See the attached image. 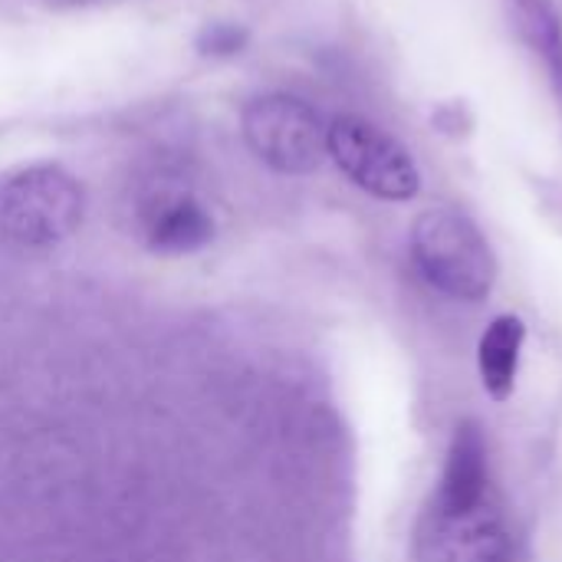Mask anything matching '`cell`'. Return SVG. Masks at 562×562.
<instances>
[{"label": "cell", "mask_w": 562, "mask_h": 562, "mask_svg": "<svg viewBox=\"0 0 562 562\" xmlns=\"http://www.w3.org/2000/svg\"><path fill=\"white\" fill-rule=\"evenodd\" d=\"M247 40H250V33H247L240 23H224V20H217V23L201 26V33H198V49H201L204 56L224 59V56H237V53L247 46Z\"/></svg>", "instance_id": "obj_10"}, {"label": "cell", "mask_w": 562, "mask_h": 562, "mask_svg": "<svg viewBox=\"0 0 562 562\" xmlns=\"http://www.w3.org/2000/svg\"><path fill=\"white\" fill-rule=\"evenodd\" d=\"M524 339H527V326L517 316H497L487 326V333L481 336L477 366H481L484 389L497 402L510 398V392H514L517 369H520V352H524Z\"/></svg>", "instance_id": "obj_9"}, {"label": "cell", "mask_w": 562, "mask_h": 562, "mask_svg": "<svg viewBox=\"0 0 562 562\" xmlns=\"http://www.w3.org/2000/svg\"><path fill=\"white\" fill-rule=\"evenodd\" d=\"M86 214L82 184L59 165H30L0 181V237L23 250L69 240Z\"/></svg>", "instance_id": "obj_1"}, {"label": "cell", "mask_w": 562, "mask_h": 562, "mask_svg": "<svg viewBox=\"0 0 562 562\" xmlns=\"http://www.w3.org/2000/svg\"><path fill=\"white\" fill-rule=\"evenodd\" d=\"M422 562H514V537L494 501L471 510L428 507L418 527Z\"/></svg>", "instance_id": "obj_5"}, {"label": "cell", "mask_w": 562, "mask_h": 562, "mask_svg": "<svg viewBox=\"0 0 562 562\" xmlns=\"http://www.w3.org/2000/svg\"><path fill=\"white\" fill-rule=\"evenodd\" d=\"M412 257L422 277L454 300L477 303L494 290L497 257L481 227L454 207H431L415 221Z\"/></svg>", "instance_id": "obj_2"}, {"label": "cell", "mask_w": 562, "mask_h": 562, "mask_svg": "<svg viewBox=\"0 0 562 562\" xmlns=\"http://www.w3.org/2000/svg\"><path fill=\"white\" fill-rule=\"evenodd\" d=\"M240 128L247 148L280 175H310L329 155V125L306 99L290 92L250 99Z\"/></svg>", "instance_id": "obj_3"}, {"label": "cell", "mask_w": 562, "mask_h": 562, "mask_svg": "<svg viewBox=\"0 0 562 562\" xmlns=\"http://www.w3.org/2000/svg\"><path fill=\"white\" fill-rule=\"evenodd\" d=\"M53 3H66V7H79V3H95V0H53Z\"/></svg>", "instance_id": "obj_11"}, {"label": "cell", "mask_w": 562, "mask_h": 562, "mask_svg": "<svg viewBox=\"0 0 562 562\" xmlns=\"http://www.w3.org/2000/svg\"><path fill=\"white\" fill-rule=\"evenodd\" d=\"M517 36L543 59L562 99V13L553 0H504Z\"/></svg>", "instance_id": "obj_8"}, {"label": "cell", "mask_w": 562, "mask_h": 562, "mask_svg": "<svg viewBox=\"0 0 562 562\" xmlns=\"http://www.w3.org/2000/svg\"><path fill=\"white\" fill-rule=\"evenodd\" d=\"M329 158L352 184L382 201H412L422 188L412 151L362 115L329 122Z\"/></svg>", "instance_id": "obj_4"}, {"label": "cell", "mask_w": 562, "mask_h": 562, "mask_svg": "<svg viewBox=\"0 0 562 562\" xmlns=\"http://www.w3.org/2000/svg\"><path fill=\"white\" fill-rule=\"evenodd\" d=\"M484 501H491L487 441H484V435H481V428L474 422H464V425H458V431L451 438L441 487H438L431 507L471 510V507H477Z\"/></svg>", "instance_id": "obj_7"}, {"label": "cell", "mask_w": 562, "mask_h": 562, "mask_svg": "<svg viewBox=\"0 0 562 562\" xmlns=\"http://www.w3.org/2000/svg\"><path fill=\"white\" fill-rule=\"evenodd\" d=\"M142 217V237L148 250L165 257H184L198 254L214 240V217L211 211L181 184L161 181L142 198L138 207Z\"/></svg>", "instance_id": "obj_6"}]
</instances>
